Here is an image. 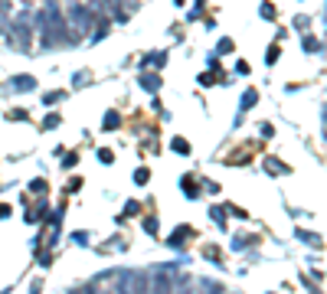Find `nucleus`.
I'll use <instances>...</instances> for the list:
<instances>
[{
  "instance_id": "7ed1b4c3",
  "label": "nucleus",
  "mask_w": 327,
  "mask_h": 294,
  "mask_svg": "<svg viewBox=\"0 0 327 294\" xmlns=\"http://www.w3.org/2000/svg\"><path fill=\"white\" fill-rule=\"evenodd\" d=\"M72 23H76V26H82V30H88V10L76 3V7H72Z\"/></svg>"
},
{
  "instance_id": "20e7f679",
  "label": "nucleus",
  "mask_w": 327,
  "mask_h": 294,
  "mask_svg": "<svg viewBox=\"0 0 327 294\" xmlns=\"http://www.w3.org/2000/svg\"><path fill=\"white\" fill-rule=\"evenodd\" d=\"M13 85H16V92H30L36 82H33L30 75H16V78H13Z\"/></svg>"
},
{
  "instance_id": "f03ea898",
  "label": "nucleus",
  "mask_w": 327,
  "mask_h": 294,
  "mask_svg": "<svg viewBox=\"0 0 327 294\" xmlns=\"http://www.w3.org/2000/svg\"><path fill=\"white\" fill-rule=\"evenodd\" d=\"M128 288H131V294H148V275L144 271H131Z\"/></svg>"
},
{
  "instance_id": "0eeeda50",
  "label": "nucleus",
  "mask_w": 327,
  "mask_h": 294,
  "mask_svg": "<svg viewBox=\"0 0 327 294\" xmlns=\"http://www.w3.org/2000/svg\"><path fill=\"white\" fill-rule=\"evenodd\" d=\"M164 59H167L164 53H157V56H148V66H164Z\"/></svg>"
},
{
  "instance_id": "423d86ee",
  "label": "nucleus",
  "mask_w": 327,
  "mask_h": 294,
  "mask_svg": "<svg viewBox=\"0 0 327 294\" xmlns=\"http://www.w3.org/2000/svg\"><path fill=\"white\" fill-rule=\"evenodd\" d=\"M223 288L216 285V281H203V294H219Z\"/></svg>"
},
{
  "instance_id": "1a4fd4ad",
  "label": "nucleus",
  "mask_w": 327,
  "mask_h": 294,
  "mask_svg": "<svg viewBox=\"0 0 327 294\" xmlns=\"http://www.w3.org/2000/svg\"><path fill=\"white\" fill-rule=\"evenodd\" d=\"M72 294H82V291H72Z\"/></svg>"
},
{
  "instance_id": "f257e3e1",
  "label": "nucleus",
  "mask_w": 327,
  "mask_h": 294,
  "mask_svg": "<svg viewBox=\"0 0 327 294\" xmlns=\"http://www.w3.org/2000/svg\"><path fill=\"white\" fill-rule=\"evenodd\" d=\"M148 294H173V271L157 268L154 275H148Z\"/></svg>"
},
{
  "instance_id": "39448f33",
  "label": "nucleus",
  "mask_w": 327,
  "mask_h": 294,
  "mask_svg": "<svg viewBox=\"0 0 327 294\" xmlns=\"http://www.w3.org/2000/svg\"><path fill=\"white\" fill-rule=\"evenodd\" d=\"M141 85L148 88V92H157V88H161V78L157 75H141Z\"/></svg>"
},
{
  "instance_id": "6e6552de",
  "label": "nucleus",
  "mask_w": 327,
  "mask_h": 294,
  "mask_svg": "<svg viewBox=\"0 0 327 294\" xmlns=\"http://www.w3.org/2000/svg\"><path fill=\"white\" fill-rule=\"evenodd\" d=\"M82 294H101V291H98V285H85V288H82Z\"/></svg>"
}]
</instances>
